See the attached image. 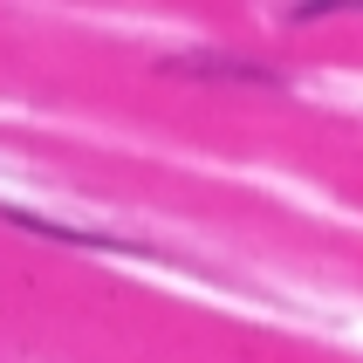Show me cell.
I'll return each instance as SVG.
<instances>
[{
  "label": "cell",
  "mask_w": 363,
  "mask_h": 363,
  "mask_svg": "<svg viewBox=\"0 0 363 363\" xmlns=\"http://www.w3.org/2000/svg\"><path fill=\"white\" fill-rule=\"evenodd\" d=\"M172 76H199V82H254V89H281V69L247 55H164Z\"/></svg>",
  "instance_id": "obj_1"
},
{
  "label": "cell",
  "mask_w": 363,
  "mask_h": 363,
  "mask_svg": "<svg viewBox=\"0 0 363 363\" xmlns=\"http://www.w3.org/2000/svg\"><path fill=\"white\" fill-rule=\"evenodd\" d=\"M0 220L21 226V233H48V240H69V247H89V254H151L138 240H117V233H89V226H62V220H41V213H21V206H0Z\"/></svg>",
  "instance_id": "obj_2"
},
{
  "label": "cell",
  "mask_w": 363,
  "mask_h": 363,
  "mask_svg": "<svg viewBox=\"0 0 363 363\" xmlns=\"http://www.w3.org/2000/svg\"><path fill=\"white\" fill-rule=\"evenodd\" d=\"M315 14H363V0H302V7H288V21H315Z\"/></svg>",
  "instance_id": "obj_3"
}]
</instances>
